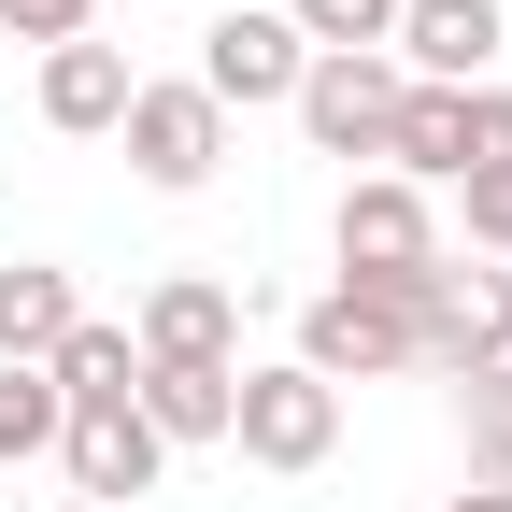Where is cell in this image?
<instances>
[{
    "mask_svg": "<svg viewBox=\"0 0 512 512\" xmlns=\"http://www.w3.org/2000/svg\"><path fill=\"white\" fill-rule=\"evenodd\" d=\"M328 242H342V285L399 299V313H427V271L456 256V242H441V214H427V185H399V171H356L342 214H328Z\"/></svg>",
    "mask_w": 512,
    "mask_h": 512,
    "instance_id": "cell-1",
    "label": "cell"
},
{
    "mask_svg": "<svg viewBox=\"0 0 512 512\" xmlns=\"http://www.w3.org/2000/svg\"><path fill=\"white\" fill-rule=\"evenodd\" d=\"M384 171H399V185L512 171V86H399V114H384Z\"/></svg>",
    "mask_w": 512,
    "mask_h": 512,
    "instance_id": "cell-2",
    "label": "cell"
},
{
    "mask_svg": "<svg viewBox=\"0 0 512 512\" xmlns=\"http://www.w3.org/2000/svg\"><path fill=\"white\" fill-rule=\"evenodd\" d=\"M498 356H512V271H484V256H441V271H427V313H413V370L484 384Z\"/></svg>",
    "mask_w": 512,
    "mask_h": 512,
    "instance_id": "cell-3",
    "label": "cell"
},
{
    "mask_svg": "<svg viewBox=\"0 0 512 512\" xmlns=\"http://www.w3.org/2000/svg\"><path fill=\"white\" fill-rule=\"evenodd\" d=\"M228 441H242L256 470H328L342 399H328V384H313L299 356H285V370H242V384H228Z\"/></svg>",
    "mask_w": 512,
    "mask_h": 512,
    "instance_id": "cell-4",
    "label": "cell"
},
{
    "mask_svg": "<svg viewBox=\"0 0 512 512\" xmlns=\"http://www.w3.org/2000/svg\"><path fill=\"white\" fill-rule=\"evenodd\" d=\"M114 143H128V171H143V185H171V200H185V185L228 171V114H214L200 86H128Z\"/></svg>",
    "mask_w": 512,
    "mask_h": 512,
    "instance_id": "cell-5",
    "label": "cell"
},
{
    "mask_svg": "<svg viewBox=\"0 0 512 512\" xmlns=\"http://www.w3.org/2000/svg\"><path fill=\"white\" fill-rule=\"evenodd\" d=\"M299 370L328 384V399H342V384L413 370V313H399V299H370V285H328V299L299 313Z\"/></svg>",
    "mask_w": 512,
    "mask_h": 512,
    "instance_id": "cell-6",
    "label": "cell"
},
{
    "mask_svg": "<svg viewBox=\"0 0 512 512\" xmlns=\"http://www.w3.org/2000/svg\"><path fill=\"white\" fill-rule=\"evenodd\" d=\"M299 72H313V43H299L285 15H256V0H242V15L200 29V72H185V86H200L214 114H256V100H299Z\"/></svg>",
    "mask_w": 512,
    "mask_h": 512,
    "instance_id": "cell-7",
    "label": "cell"
},
{
    "mask_svg": "<svg viewBox=\"0 0 512 512\" xmlns=\"http://www.w3.org/2000/svg\"><path fill=\"white\" fill-rule=\"evenodd\" d=\"M399 57H313V72H299V128H313V157H384V114H399Z\"/></svg>",
    "mask_w": 512,
    "mask_h": 512,
    "instance_id": "cell-8",
    "label": "cell"
},
{
    "mask_svg": "<svg viewBox=\"0 0 512 512\" xmlns=\"http://www.w3.org/2000/svg\"><path fill=\"white\" fill-rule=\"evenodd\" d=\"M143 370H242V299L214 285V271H171V285H143Z\"/></svg>",
    "mask_w": 512,
    "mask_h": 512,
    "instance_id": "cell-9",
    "label": "cell"
},
{
    "mask_svg": "<svg viewBox=\"0 0 512 512\" xmlns=\"http://www.w3.org/2000/svg\"><path fill=\"white\" fill-rule=\"evenodd\" d=\"M498 0H399V29H384V57H399L413 86H484L498 72Z\"/></svg>",
    "mask_w": 512,
    "mask_h": 512,
    "instance_id": "cell-10",
    "label": "cell"
},
{
    "mask_svg": "<svg viewBox=\"0 0 512 512\" xmlns=\"http://www.w3.org/2000/svg\"><path fill=\"white\" fill-rule=\"evenodd\" d=\"M57 456H72V498H100V512H128V498H157V470H171V441L143 427V413H72L57 427Z\"/></svg>",
    "mask_w": 512,
    "mask_h": 512,
    "instance_id": "cell-11",
    "label": "cell"
},
{
    "mask_svg": "<svg viewBox=\"0 0 512 512\" xmlns=\"http://www.w3.org/2000/svg\"><path fill=\"white\" fill-rule=\"evenodd\" d=\"M86 328V299H72V271H43V256H15L0 271V370H43L57 342Z\"/></svg>",
    "mask_w": 512,
    "mask_h": 512,
    "instance_id": "cell-12",
    "label": "cell"
},
{
    "mask_svg": "<svg viewBox=\"0 0 512 512\" xmlns=\"http://www.w3.org/2000/svg\"><path fill=\"white\" fill-rule=\"evenodd\" d=\"M43 384H57V413H114L128 384H143V342H128L114 313H86V328H72V342L43 356Z\"/></svg>",
    "mask_w": 512,
    "mask_h": 512,
    "instance_id": "cell-13",
    "label": "cell"
},
{
    "mask_svg": "<svg viewBox=\"0 0 512 512\" xmlns=\"http://www.w3.org/2000/svg\"><path fill=\"white\" fill-rule=\"evenodd\" d=\"M128 86H143V72H128L114 43H57V57H43V128H72V143H86V128L128 114Z\"/></svg>",
    "mask_w": 512,
    "mask_h": 512,
    "instance_id": "cell-14",
    "label": "cell"
},
{
    "mask_svg": "<svg viewBox=\"0 0 512 512\" xmlns=\"http://www.w3.org/2000/svg\"><path fill=\"white\" fill-rule=\"evenodd\" d=\"M228 384H242V370H143L128 413H143L157 441H228Z\"/></svg>",
    "mask_w": 512,
    "mask_h": 512,
    "instance_id": "cell-15",
    "label": "cell"
},
{
    "mask_svg": "<svg viewBox=\"0 0 512 512\" xmlns=\"http://www.w3.org/2000/svg\"><path fill=\"white\" fill-rule=\"evenodd\" d=\"M271 15L313 43V57H384V29H399V0H271Z\"/></svg>",
    "mask_w": 512,
    "mask_h": 512,
    "instance_id": "cell-16",
    "label": "cell"
},
{
    "mask_svg": "<svg viewBox=\"0 0 512 512\" xmlns=\"http://www.w3.org/2000/svg\"><path fill=\"white\" fill-rule=\"evenodd\" d=\"M57 427H72V413H57V384H43V370H0V470H15V456H43Z\"/></svg>",
    "mask_w": 512,
    "mask_h": 512,
    "instance_id": "cell-17",
    "label": "cell"
},
{
    "mask_svg": "<svg viewBox=\"0 0 512 512\" xmlns=\"http://www.w3.org/2000/svg\"><path fill=\"white\" fill-rule=\"evenodd\" d=\"M456 441H470V484L512 498V413H498V384H456Z\"/></svg>",
    "mask_w": 512,
    "mask_h": 512,
    "instance_id": "cell-18",
    "label": "cell"
},
{
    "mask_svg": "<svg viewBox=\"0 0 512 512\" xmlns=\"http://www.w3.org/2000/svg\"><path fill=\"white\" fill-rule=\"evenodd\" d=\"M86 15H100V0H0V29L43 43V57H57V43H86Z\"/></svg>",
    "mask_w": 512,
    "mask_h": 512,
    "instance_id": "cell-19",
    "label": "cell"
},
{
    "mask_svg": "<svg viewBox=\"0 0 512 512\" xmlns=\"http://www.w3.org/2000/svg\"><path fill=\"white\" fill-rule=\"evenodd\" d=\"M456 200H470V256H512V171H470Z\"/></svg>",
    "mask_w": 512,
    "mask_h": 512,
    "instance_id": "cell-20",
    "label": "cell"
},
{
    "mask_svg": "<svg viewBox=\"0 0 512 512\" xmlns=\"http://www.w3.org/2000/svg\"><path fill=\"white\" fill-rule=\"evenodd\" d=\"M441 512H512V498H498V484H470V498H441Z\"/></svg>",
    "mask_w": 512,
    "mask_h": 512,
    "instance_id": "cell-21",
    "label": "cell"
},
{
    "mask_svg": "<svg viewBox=\"0 0 512 512\" xmlns=\"http://www.w3.org/2000/svg\"><path fill=\"white\" fill-rule=\"evenodd\" d=\"M484 384H498V413H512V356H498V370H484Z\"/></svg>",
    "mask_w": 512,
    "mask_h": 512,
    "instance_id": "cell-22",
    "label": "cell"
},
{
    "mask_svg": "<svg viewBox=\"0 0 512 512\" xmlns=\"http://www.w3.org/2000/svg\"><path fill=\"white\" fill-rule=\"evenodd\" d=\"M57 512H100V498H57Z\"/></svg>",
    "mask_w": 512,
    "mask_h": 512,
    "instance_id": "cell-23",
    "label": "cell"
}]
</instances>
